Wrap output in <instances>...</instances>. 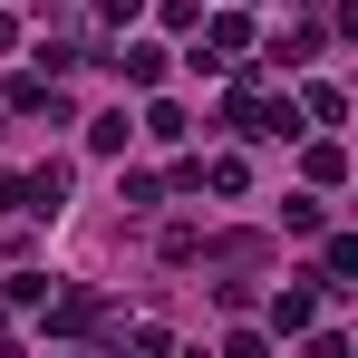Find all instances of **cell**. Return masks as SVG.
<instances>
[{
	"label": "cell",
	"mask_w": 358,
	"mask_h": 358,
	"mask_svg": "<svg viewBox=\"0 0 358 358\" xmlns=\"http://www.w3.org/2000/svg\"><path fill=\"white\" fill-rule=\"evenodd\" d=\"M145 136H155V145H175V136H184V107H165V97H155V107H145Z\"/></svg>",
	"instance_id": "cell-8"
},
{
	"label": "cell",
	"mask_w": 358,
	"mask_h": 358,
	"mask_svg": "<svg viewBox=\"0 0 358 358\" xmlns=\"http://www.w3.org/2000/svg\"><path fill=\"white\" fill-rule=\"evenodd\" d=\"M78 329H97V291H68L49 310V339H78Z\"/></svg>",
	"instance_id": "cell-2"
},
{
	"label": "cell",
	"mask_w": 358,
	"mask_h": 358,
	"mask_svg": "<svg viewBox=\"0 0 358 358\" xmlns=\"http://www.w3.org/2000/svg\"><path fill=\"white\" fill-rule=\"evenodd\" d=\"M310 320H320V291H271V329H281V339H300V329H310Z\"/></svg>",
	"instance_id": "cell-1"
},
{
	"label": "cell",
	"mask_w": 358,
	"mask_h": 358,
	"mask_svg": "<svg viewBox=\"0 0 358 358\" xmlns=\"http://www.w3.org/2000/svg\"><path fill=\"white\" fill-rule=\"evenodd\" d=\"M242 49H252V20H242V10H223V20H213V49H203V59L223 68V59H242Z\"/></svg>",
	"instance_id": "cell-3"
},
{
	"label": "cell",
	"mask_w": 358,
	"mask_h": 358,
	"mask_svg": "<svg viewBox=\"0 0 358 358\" xmlns=\"http://www.w3.org/2000/svg\"><path fill=\"white\" fill-rule=\"evenodd\" d=\"M117 78L126 87H155V78H165V49H117Z\"/></svg>",
	"instance_id": "cell-5"
},
{
	"label": "cell",
	"mask_w": 358,
	"mask_h": 358,
	"mask_svg": "<svg viewBox=\"0 0 358 358\" xmlns=\"http://www.w3.org/2000/svg\"><path fill=\"white\" fill-rule=\"evenodd\" d=\"M126 136H136V126H126V107H107V117H87V155H126Z\"/></svg>",
	"instance_id": "cell-4"
},
{
	"label": "cell",
	"mask_w": 358,
	"mask_h": 358,
	"mask_svg": "<svg viewBox=\"0 0 358 358\" xmlns=\"http://www.w3.org/2000/svg\"><path fill=\"white\" fill-rule=\"evenodd\" d=\"M194 184H213V194H242L252 175H242V155H213V165H194Z\"/></svg>",
	"instance_id": "cell-7"
},
{
	"label": "cell",
	"mask_w": 358,
	"mask_h": 358,
	"mask_svg": "<svg viewBox=\"0 0 358 358\" xmlns=\"http://www.w3.org/2000/svg\"><path fill=\"white\" fill-rule=\"evenodd\" d=\"M339 175H349V145L320 136V145H310V184H339Z\"/></svg>",
	"instance_id": "cell-6"
}]
</instances>
